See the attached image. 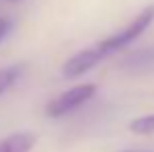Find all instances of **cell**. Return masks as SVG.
<instances>
[{
    "label": "cell",
    "mask_w": 154,
    "mask_h": 152,
    "mask_svg": "<svg viewBox=\"0 0 154 152\" xmlns=\"http://www.w3.org/2000/svg\"><path fill=\"white\" fill-rule=\"evenodd\" d=\"M152 21H154V4H150V6H146L140 15H135V19H133L127 27L119 29L117 33H112V36L104 38L102 42H98V44H96L98 54H100L102 58H106V56H110V54L119 52L121 48L129 46L135 38H140V36L150 27Z\"/></svg>",
    "instance_id": "1"
},
{
    "label": "cell",
    "mask_w": 154,
    "mask_h": 152,
    "mask_svg": "<svg viewBox=\"0 0 154 152\" xmlns=\"http://www.w3.org/2000/svg\"><path fill=\"white\" fill-rule=\"evenodd\" d=\"M23 73V67L21 65H11V67H2L0 69V96H4Z\"/></svg>",
    "instance_id": "6"
},
{
    "label": "cell",
    "mask_w": 154,
    "mask_h": 152,
    "mask_svg": "<svg viewBox=\"0 0 154 152\" xmlns=\"http://www.w3.org/2000/svg\"><path fill=\"white\" fill-rule=\"evenodd\" d=\"M125 67H129V69H150V67H154V46L133 52L125 60Z\"/></svg>",
    "instance_id": "5"
},
{
    "label": "cell",
    "mask_w": 154,
    "mask_h": 152,
    "mask_svg": "<svg viewBox=\"0 0 154 152\" xmlns=\"http://www.w3.org/2000/svg\"><path fill=\"white\" fill-rule=\"evenodd\" d=\"M8 27H11V21H8L6 17H2V15H0V42L4 40V36H6V31H8Z\"/></svg>",
    "instance_id": "8"
},
{
    "label": "cell",
    "mask_w": 154,
    "mask_h": 152,
    "mask_svg": "<svg viewBox=\"0 0 154 152\" xmlns=\"http://www.w3.org/2000/svg\"><path fill=\"white\" fill-rule=\"evenodd\" d=\"M100 60H102V56L98 54L96 46H90V48H85V50L73 54V56L63 65V75L71 77V79H73V77H79V75H83L85 71L94 69Z\"/></svg>",
    "instance_id": "3"
},
{
    "label": "cell",
    "mask_w": 154,
    "mask_h": 152,
    "mask_svg": "<svg viewBox=\"0 0 154 152\" xmlns=\"http://www.w3.org/2000/svg\"><path fill=\"white\" fill-rule=\"evenodd\" d=\"M35 144V135L27 133V131H19L13 135H6L0 140V152H29Z\"/></svg>",
    "instance_id": "4"
},
{
    "label": "cell",
    "mask_w": 154,
    "mask_h": 152,
    "mask_svg": "<svg viewBox=\"0 0 154 152\" xmlns=\"http://www.w3.org/2000/svg\"><path fill=\"white\" fill-rule=\"evenodd\" d=\"M129 129L133 133H137V135H150V133H154V115H144V117L131 121Z\"/></svg>",
    "instance_id": "7"
},
{
    "label": "cell",
    "mask_w": 154,
    "mask_h": 152,
    "mask_svg": "<svg viewBox=\"0 0 154 152\" xmlns=\"http://www.w3.org/2000/svg\"><path fill=\"white\" fill-rule=\"evenodd\" d=\"M8 2H17V0H8Z\"/></svg>",
    "instance_id": "9"
},
{
    "label": "cell",
    "mask_w": 154,
    "mask_h": 152,
    "mask_svg": "<svg viewBox=\"0 0 154 152\" xmlns=\"http://www.w3.org/2000/svg\"><path fill=\"white\" fill-rule=\"evenodd\" d=\"M96 94V85L94 83H79V85H73L69 88L67 92L58 94L56 98H52L48 104H46V115L52 117V119H58V117H65L69 113H73L75 108H79L81 104L94 98Z\"/></svg>",
    "instance_id": "2"
}]
</instances>
